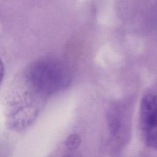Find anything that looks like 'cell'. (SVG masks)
<instances>
[{
  "label": "cell",
  "instance_id": "3",
  "mask_svg": "<svg viewBox=\"0 0 157 157\" xmlns=\"http://www.w3.org/2000/svg\"><path fill=\"white\" fill-rule=\"evenodd\" d=\"M80 144V139L77 134L71 135L66 140L65 145L67 150L72 151L76 150Z\"/></svg>",
  "mask_w": 157,
  "mask_h": 157
},
{
  "label": "cell",
  "instance_id": "1",
  "mask_svg": "<svg viewBox=\"0 0 157 157\" xmlns=\"http://www.w3.org/2000/svg\"><path fill=\"white\" fill-rule=\"evenodd\" d=\"M26 79L34 92L47 96L66 88L71 82V75L67 66L61 61L43 58L29 65Z\"/></svg>",
  "mask_w": 157,
  "mask_h": 157
},
{
  "label": "cell",
  "instance_id": "4",
  "mask_svg": "<svg viewBox=\"0 0 157 157\" xmlns=\"http://www.w3.org/2000/svg\"><path fill=\"white\" fill-rule=\"evenodd\" d=\"M4 74V66L2 60L0 58V84L3 79Z\"/></svg>",
  "mask_w": 157,
  "mask_h": 157
},
{
  "label": "cell",
  "instance_id": "2",
  "mask_svg": "<svg viewBox=\"0 0 157 157\" xmlns=\"http://www.w3.org/2000/svg\"><path fill=\"white\" fill-rule=\"evenodd\" d=\"M140 126L144 140L157 149V94L144 96L140 105Z\"/></svg>",
  "mask_w": 157,
  "mask_h": 157
},
{
  "label": "cell",
  "instance_id": "5",
  "mask_svg": "<svg viewBox=\"0 0 157 157\" xmlns=\"http://www.w3.org/2000/svg\"><path fill=\"white\" fill-rule=\"evenodd\" d=\"M63 157H80L76 153H74L72 152H70L69 153L63 156Z\"/></svg>",
  "mask_w": 157,
  "mask_h": 157
}]
</instances>
